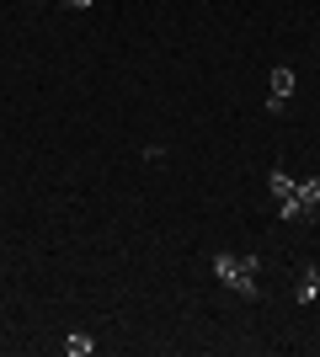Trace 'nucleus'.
Masks as SVG:
<instances>
[{
	"label": "nucleus",
	"mask_w": 320,
	"mask_h": 357,
	"mask_svg": "<svg viewBox=\"0 0 320 357\" xmlns=\"http://www.w3.org/2000/svg\"><path fill=\"white\" fill-rule=\"evenodd\" d=\"M315 208H320V176H305L299 187H294V197H283V203H277V213H283V219H310Z\"/></svg>",
	"instance_id": "f03ea898"
},
{
	"label": "nucleus",
	"mask_w": 320,
	"mask_h": 357,
	"mask_svg": "<svg viewBox=\"0 0 320 357\" xmlns=\"http://www.w3.org/2000/svg\"><path fill=\"white\" fill-rule=\"evenodd\" d=\"M294 298H299V304H315V298H320V267H310L305 278H299V288H294Z\"/></svg>",
	"instance_id": "20e7f679"
},
{
	"label": "nucleus",
	"mask_w": 320,
	"mask_h": 357,
	"mask_svg": "<svg viewBox=\"0 0 320 357\" xmlns=\"http://www.w3.org/2000/svg\"><path fill=\"white\" fill-rule=\"evenodd\" d=\"M267 187H273V197L283 203V197H294V187H299V181H294L289 171H267Z\"/></svg>",
	"instance_id": "39448f33"
},
{
	"label": "nucleus",
	"mask_w": 320,
	"mask_h": 357,
	"mask_svg": "<svg viewBox=\"0 0 320 357\" xmlns=\"http://www.w3.org/2000/svg\"><path fill=\"white\" fill-rule=\"evenodd\" d=\"M257 256H235V251H219L213 256V278L224 288H235L241 298H261V283H257Z\"/></svg>",
	"instance_id": "f257e3e1"
},
{
	"label": "nucleus",
	"mask_w": 320,
	"mask_h": 357,
	"mask_svg": "<svg viewBox=\"0 0 320 357\" xmlns=\"http://www.w3.org/2000/svg\"><path fill=\"white\" fill-rule=\"evenodd\" d=\"M294 86H299V80H294V70H289V64H277V70H273V91H267V112H273V118H283V112H289Z\"/></svg>",
	"instance_id": "7ed1b4c3"
},
{
	"label": "nucleus",
	"mask_w": 320,
	"mask_h": 357,
	"mask_svg": "<svg viewBox=\"0 0 320 357\" xmlns=\"http://www.w3.org/2000/svg\"><path fill=\"white\" fill-rule=\"evenodd\" d=\"M64 352H70V357H91L96 342H91V336H80V331H70V336H64Z\"/></svg>",
	"instance_id": "423d86ee"
},
{
	"label": "nucleus",
	"mask_w": 320,
	"mask_h": 357,
	"mask_svg": "<svg viewBox=\"0 0 320 357\" xmlns=\"http://www.w3.org/2000/svg\"><path fill=\"white\" fill-rule=\"evenodd\" d=\"M59 6H64V11H91L96 0H59Z\"/></svg>",
	"instance_id": "0eeeda50"
}]
</instances>
